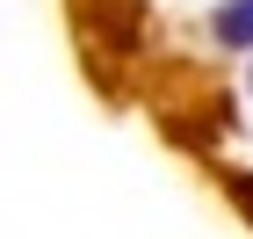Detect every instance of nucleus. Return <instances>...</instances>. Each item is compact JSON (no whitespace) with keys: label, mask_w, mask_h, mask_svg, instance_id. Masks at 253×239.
Listing matches in <instances>:
<instances>
[{"label":"nucleus","mask_w":253,"mask_h":239,"mask_svg":"<svg viewBox=\"0 0 253 239\" xmlns=\"http://www.w3.org/2000/svg\"><path fill=\"white\" fill-rule=\"evenodd\" d=\"M217 44L253 51V0H224V7H217Z\"/></svg>","instance_id":"f257e3e1"},{"label":"nucleus","mask_w":253,"mask_h":239,"mask_svg":"<svg viewBox=\"0 0 253 239\" xmlns=\"http://www.w3.org/2000/svg\"><path fill=\"white\" fill-rule=\"evenodd\" d=\"M239 196H246V203H253V181H239Z\"/></svg>","instance_id":"f03ea898"}]
</instances>
